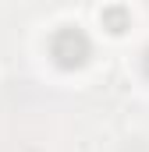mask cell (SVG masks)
I'll return each instance as SVG.
<instances>
[{
  "label": "cell",
  "mask_w": 149,
  "mask_h": 152,
  "mask_svg": "<svg viewBox=\"0 0 149 152\" xmlns=\"http://www.w3.org/2000/svg\"><path fill=\"white\" fill-rule=\"evenodd\" d=\"M142 67H146V78H149V50H146V57H142Z\"/></svg>",
  "instance_id": "obj_3"
},
{
  "label": "cell",
  "mask_w": 149,
  "mask_h": 152,
  "mask_svg": "<svg viewBox=\"0 0 149 152\" xmlns=\"http://www.w3.org/2000/svg\"><path fill=\"white\" fill-rule=\"evenodd\" d=\"M100 18H103V25H107L110 32H124V28H128V11H124V7H103Z\"/></svg>",
  "instance_id": "obj_2"
},
{
  "label": "cell",
  "mask_w": 149,
  "mask_h": 152,
  "mask_svg": "<svg viewBox=\"0 0 149 152\" xmlns=\"http://www.w3.org/2000/svg\"><path fill=\"white\" fill-rule=\"evenodd\" d=\"M50 57H53V64H57L60 71H78V67H85L89 57H92V39H89V32L78 28V25H60V28L50 36Z\"/></svg>",
  "instance_id": "obj_1"
}]
</instances>
